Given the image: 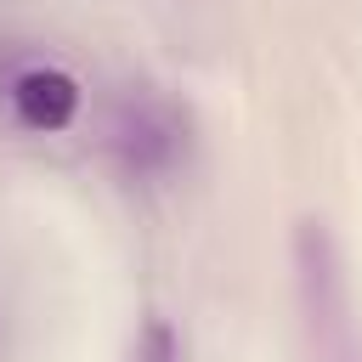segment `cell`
I'll use <instances>...</instances> for the list:
<instances>
[{"label":"cell","instance_id":"cell-2","mask_svg":"<svg viewBox=\"0 0 362 362\" xmlns=\"http://www.w3.org/2000/svg\"><path fill=\"white\" fill-rule=\"evenodd\" d=\"M90 113V85L45 45H0V124L17 136H68Z\"/></svg>","mask_w":362,"mask_h":362},{"label":"cell","instance_id":"cell-1","mask_svg":"<svg viewBox=\"0 0 362 362\" xmlns=\"http://www.w3.org/2000/svg\"><path fill=\"white\" fill-rule=\"evenodd\" d=\"M96 153L124 187L164 192L198 164V119L170 85L130 79L96 113Z\"/></svg>","mask_w":362,"mask_h":362},{"label":"cell","instance_id":"cell-4","mask_svg":"<svg viewBox=\"0 0 362 362\" xmlns=\"http://www.w3.org/2000/svg\"><path fill=\"white\" fill-rule=\"evenodd\" d=\"M0 356H6V305H0Z\"/></svg>","mask_w":362,"mask_h":362},{"label":"cell","instance_id":"cell-3","mask_svg":"<svg viewBox=\"0 0 362 362\" xmlns=\"http://www.w3.org/2000/svg\"><path fill=\"white\" fill-rule=\"evenodd\" d=\"M124 362H192V351H187V328H181L170 311L147 305V311L136 317V328H130Z\"/></svg>","mask_w":362,"mask_h":362}]
</instances>
